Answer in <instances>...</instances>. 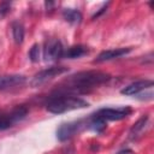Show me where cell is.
Listing matches in <instances>:
<instances>
[{
	"label": "cell",
	"mask_w": 154,
	"mask_h": 154,
	"mask_svg": "<svg viewBox=\"0 0 154 154\" xmlns=\"http://www.w3.org/2000/svg\"><path fill=\"white\" fill-rule=\"evenodd\" d=\"M28 114V108L23 105L13 107L11 111H0V130H6L17 122L24 119Z\"/></svg>",
	"instance_id": "cell-3"
},
{
	"label": "cell",
	"mask_w": 154,
	"mask_h": 154,
	"mask_svg": "<svg viewBox=\"0 0 154 154\" xmlns=\"http://www.w3.org/2000/svg\"><path fill=\"white\" fill-rule=\"evenodd\" d=\"M26 78L23 75H5L0 77V91L10 90L20 87L25 83Z\"/></svg>",
	"instance_id": "cell-8"
},
{
	"label": "cell",
	"mask_w": 154,
	"mask_h": 154,
	"mask_svg": "<svg viewBox=\"0 0 154 154\" xmlns=\"http://www.w3.org/2000/svg\"><path fill=\"white\" fill-rule=\"evenodd\" d=\"M107 6H108V4H105V5H103V6H102V7L100 8V11H99L97 13H95V14L93 16V19H95V18H97V17H99V16H100L101 13H103V12H105V11L107 10Z\"/></svg>",
	"instance_id": "cell-17"
},
{
	"label": "cell",
	"mask_w": 154,
	"mask_h": 154,
	"mask_svg": "<svg viewBox=\"0 0 154 154\" xmlns=\"http://www.w3.org/2000/svg\"><path fill=\"white\" fill-rule=\"evenodd\" d=\"M131 113L130 107H122V108H101L94 114L99 117L100 119L107 122V120H120L126 118Z\"/></svg>",
	"instance_id": "cell-5"
},
{
	"label": "cell",
	"mask_w": 154,
	"mask_h": 154,
	"mask_svg": "<svg viewBox=\"0 0 154 154\" xmlns=\"http://www.w3.org/2000/svg\"><path fill=\"white\" fill-rule=\"evenodd\" d=\"M131 49H132V48H130V47H126V48L122 47V48L107 49V51L101 52V53L96 57L95 61H96V63H102V61L112 60V59H116V58H120V57L126 55L128 53H130V52H131Z\"/></svg>",
	"instance_id": "cell-9"
},
{
	"label": "cell",
	"mask_w": 154,
	"mask_h": 154,
	"mask_svg": "<svg viewBox=\"0 0 154 154\" xmlns=\"http://www.w3.org/2000/svg\"><path fill=\"white\" fill-rule=\"evenodd\" d=\"M88 53V48L83 45H76V46H71L70 48H67V51L64 52L63 57L67 58V59H77L81 58L83 55H85Z\"/></svg>",
	"instance_id": "cell-11"
},
{
	"label": "cell",
	"mask_w": 154,
	"mask_h": 154,
	"mask_svg": "<svg viewBox=\"0 0 154 154\" xmlns=\"http://www.w3.org/2000/svg\"><path fill=\"white\" fill-rule=\"evenodd\" d=\"M45 106L48 112L54 113V114H61V113L70 112L73 109L85 108L89 106V103L78 96L52 93L49 97L47 99Z\"/></svg>",
	"instance_id": "cell-2"
},
{
	"label": "cell",
	"mask_w": 154,
	"mask_h": 154,
	"mask_svg": "<svg viewBox=\"0 0 154 154\" xmlns=\"http://www.w3.org/2000/svg\"><path fill=\"white\" fill-rule=\"evenodd\" d=\"M109 79H111V75L102 71H96V70L81 71L65 78L53 93L78 96L79 94L89 93L90 90L97 88L99 85L106 83Z\"/></svg>",
	"instance_id": "cell-1"
},
{
	"label": "cell",
	"mask_w": 154,
	"mask_h": 154,
	"mask_svg": "<svg viewBox=\"0 0 154 154\" xmlns=\"http://www.w3.org/2000/svg\"><path fill=\"white\" fill-rule=\"evenodd\" d=\"M24 34H25V31H24L23 24L19 23V22H14L12 24V36H13V40L17 45H20L23 42Z\"/></svg>",
	"instance_id": "cell-13"
},
{
	"label": "cell",
	"mask_w": 154,
	"mask_h": 154,
	"mask_svg": "<svg viewBox=\"0 0 154 154\" xmlns=\"http://www.w3.org/2000/svg\"><path fill=\"white\" fill-rule=\"evenodd\" d=\"M67 71V67L65 66H51V67H47L40 72H37L32 81H31V85L32 87H40L41 84L46 83L47 81L57 77V76H60L63 73H65Z\"/></svg>",
	"instance_id": "cell-4"
},
{
	"label": "cell",
	"mask_w": 154,
	"mask_h": 154,
	"mask_svg": "<svg viewBox=\"0 0 154 154\" xmlns=\"http://www.w3.org/2000/svg\"><path fill=\"white\" fill-rule=\"evenodd\" d=\"M147 120H148V116H143L134 124V126L130 130V138H136L138 136V134L142 132V130L144 129V126L147 124Z\"/></svg>",
	"instance_id": "cell-14"
},
{
	"label": "cell",
	"mask_w": 154,
	"mask_h": 154,
	"mask_svg": "<svg viewBox=\"0 0 154 154\" xmlns=\"http://www.w3.org/2000/svg\"><path fill=\"white\" fill-rule=\"evenodd\" d=\"M64 54V47L59 40H48L43 48V57L45 60L52 61L57 60L59 58H63Z\"/></svg>",
	"instance_id": "cell-6"
},
{
	"label": "cell",
	"mask_w": 154,
	"mask_h": 154,
	"mask_svg": "<svg viewBox=\"0 0 154 154\" xmlns=\"http://www.w3.org/2000/svg\"><path fill=\"white\" fill-rule=\"evenodd\" d=\"M82 122H69V123H64L61 124L58 130H57V137L59 141H66L69 138H71L76 132H78L82 128Z\"/></svg>",
	"instance_id": "cell-7"
},
{
	"label": "cell",
	"mask_w": 154,
	"mask_h": 154,
	"mask_svg": "<svg viewBox=\"0 0 154 154\" xmlns=\"http://www.w3.org/2000/svg\"><path fill=\"white\" fill-rule=\"evenodd\" d=\"M153 81L150 79H142V81H137V82H134L129 85H126L125 88L122 89V94L124 95H135V94H138L140 91L147 89V88H150L153 87Z\"/></svg>",
	"instance_id": "cell-10"
},
{
	"label": "cell",
	"mask_w": 154,
	"mask_h": 154,
	"mask_svg": "<svg viewBox=\"0 0 154 154\" xmlns=\"http://www.w3.org/2000/svg\"><path fill=\"white\" fill-rule=\"evenodd\" d=\"M11 5L12 4L10 1H1L0 2V19H2L4 17H6V14L11 10Z\"/></svg>",
	"instance_id": "cell-16"
},
{
	"label": "cell",
	"mask_w": 154,
	"mask_h": 154,
	"mask_svg": "<svg viewBox=\"0 0 154 154\" xmlns=\"http://www.w3.org/2000/svg\"><path fill=\"white\" fill-rule=\"evenodd\" d=\"M29 58L32 63H36L40 60V46L37 43L32 45V47L29 51Z\"/></svg>",
	"instance_id": "cell-15"
},
{
	"label": "cell",
	"mask_w": 154,
	"mask_h": 154,
	"mask_svg": "<svg viewBox=\"0 0 154 154\" xmlns=\"http://www.w3.org/2000/svg\"><path fill=\"white\" fill-rule=\"evenodd\" d=\"M63 17L66 22H69L70 24L77 25L82 22V14L79 11L73 10V8H64L63 11Z\"/></svg>",
	"instance_id": "cell-12"
}]
</instances>
